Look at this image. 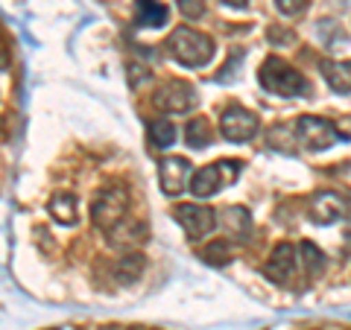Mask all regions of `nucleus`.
<instances>
[{
	"label": "nucleus",
	"instance_id": "f257e3e1",
	"mask_svg": "<svg viewBox=\"0 0 351 330\" xmlns=\"http://www.w3.org/2000/svg\"><path fill=\"white\" fill-rule=\"evenodd\" d=\"M167 50L184 68H202V64H208L214 56V41H211V36H205V32H196L191 27H179L167 38Z\"/></svg>",
	"mask_w": 351,
	"mask_h": 330
},
{
	"label": "nucleus",
	"instance_id": "f03ea898",
	"mask_svg": "<svg viewBox=\"0 0 351 330\" xmlns=\"http://www.w3.org/2000/svg\"><path fill=\"white\" fill-rule=\"evenodd\" d=\"M258 82H261L263 91L278 94V97H304L307 94V79L293 68V64H287L278 56H269L261 64Z\"/></svg>",
	"mask_w": 351,
	"mask_h": 330
},
{
	"label": "nucleus",
	"instance_id": "7ed1b4c3",
	"mask_svg": "<svg viewBox=\"0 0 351 330\" xmlns=\"http://www.w3.org/2000/svg\"><path fill=\"white\" fill-rule=\"evenodd\" d=\"M129 216V190L123 184H106L91 202V219L100 231H114Z\"/></svg>",
	"mask_w": 351,
	"mask_h": 330
},
{
	"label": "nucleus",
	"instance_id": "20e7f679",
	"mask_svg": "<svg viewBox=\"0 0 351 330\" xmlns=\"http://www.w3.org/2000/svg\"><path fill=\"white\" fill-rule=\"evenodd\" d=\"M240 175V161H214L202 167L199 173H193L191 179V193L196 199H205V196H214L219 187L232 184Z\"/></svg>",
	"mask_w": 351,
	"mask_h": 330
},
{
	"label": "nucleus",
	"instance_id": "39448f33",
	"mask_svg": "<svg viewBox=\"0 0 351 330\" xmlns=\"http://www.w3.org/2000/svg\"><path fill=\"white\" fill-rule=\"evenodd\" d=\"M152 105H156L158 112H167V114H184L196 105V88L184 79H170L156 91Z\"/></svg>",
	"mask_w": 351,
	"mask_h": 330
},
{
	"label": "nucleus",
	"instance_id": "423d86ee",
	"mask_svg": "<svg viewBox=\"0 0 351 330\" xmlns=\"http://www.w3.org/2000/svg\"><path fill=\"white\" fill-rule=\"evenodd\" d=\"M173 219L188 231V237H193V240L208 237L217 228V214L211 211V207H205V205H191V202L176 205L173 207Z\"/></svg>",
	"mask_w": 351,
	"mask_h": 330
},
{
	"label": "nucleus",
	"instance_id": "0eeeda50",
	"mask_svg": "<svg viewBox=\"0 0 351 330\" xmlns=\"http://www.w3.org/2000/svg\"><path fill=\"white\" fill-rule=\"evenodd\" d=\"M295 138H299L302 147L322 152V149L337 144L339 131L334 123H328L322 117H299V123H295Z\"/></svg>",
	"mask_w": 351,
	"mask_h": 330
},
{
	"label": "nucleus",
	"instance_id": "6e6552de",
	"mask_svg": "<svg viewBox=\"0 0 351 330\" xmlns=\"http://www.w3.org/2000/svg\"><path fill=\"white\" fill-rule=\"evenodd\" d=\"M258 114L255 112H246L243 105H228L223 117H219V131H223L226 140H234V144H240V140H252L258 135Z\"/></svg>",
	"mask_w": 351,
	"mask_h": 330
},
{
	"label": "nucleus",
	"instance_id": "1a4fd4ad",
	"mask_svg": "<svg viewBox=\"0 0 351 330\" xmlns=\"http://www.w3.org/2000/svg\"><path fill=\"white\" fill-rule=\"evenodd\" d=\"M293 272H295V251L290 243H278L272 249L269 263L263 266V275H267L272 283H278V287H290Z\"/></svg>",
	"mask_w": 351,
	"mask_h": 330
},
{
	"label": "nucleus",
	"instance_id": "9d476101",
	"mask_svg": "<svg viewBox=\"0 0 351 330\" xmlns=\"http://www.w3.org/2000/svg\"><path fill=\"white\" fill-rule=\"evenodd\" d=\"M188 173H191L188 158H161V164H158V184H161V193L179 196V193L184 190V181H188Z\"/></svg>",
	"mask_w": 351,
	"mask_h": 330
},
{
	"label": "nucleus",
	"instance_id": "9b49d317",
	"mask_svg": "<svg viewBox=\"0 0 351 330\" xmlns=\"http://www.w3.org/2000/svg\"><path fill=\"white\" fill-rule=\"evenodd\" d=\"M346 211H348V207H346V202L339 199L337 193L322 190L313 199V205H311V219L316 225H331V223H337V219H343Z\"/></svg>",
	"mask_w": 351,
	"mask_h": 330
},
{
	"label": "nucleus",
	"instance_id": "f8f14e48",
	"mask_svg": "<svg viewBox=\"0 0 351 330\" xmlns=\"http://www.w3.org/2000/svg\"><path fill=\"white\" fill-rule=\"evenodd\" d=\"M167 6L158 0H135V27L141 29H158L167 24Z\"/></svg>",
	"mask_w": 351,
	"mask_h": 330
},
{
	"label": "nucleus",
	"instance_id": "ddd939ff",
	"mask_svg": "<svg viewBox=\"0 0 351 330\" xmlns=\"http://www.w3.org/2000/svg\"><path fill=\"white\" fill-rule=\"evenodd\" d=\"M147 240V228L144 223H135V219H123L114 231H108V243L114 249H132V246H141Z\"/></svg>",
	"mask_w": 351,
	"mask_h": 330
},
{
	"label": "nucleus",
	"instance_id": "4468645a",
	"mask_svg": "<svg viewBox=\"0 0 351 330\" xmlns=\"http://www.w3.org/2000/svg\"><path fill=\"white\" fill-rule=\"evenodd\" d=\"M223 231L228 237H234V240H246L249 237V231H252V216L246 207H228V211H223Z\"/></svg>",
	"mask_w": 351,
	"mask_h": 330
},
{
	"label": "nucleus",
	"instance_id": "2eb2a0df",
	"mask_svg": "<svg viewBox=\"0 0 351 330\" xmlns=\"http://www.w3.org/2000/svg\"><path fill=\"white\" fill-rule=\"evenodd\" d=\"M322 76L337 94H351V62H322Z\"/></svg>",
	"mask_w": 351,
	"mask_h": 330
},
{
	"label": "nucleus",
	"instance_id": "dca6fc26",
	"mask_svg": "<svg viewBox=\"0 0 351 330\" xmlns=\"http://www.w3.org/2000/svg\"><path fill=\"white\" fill-rule=\"evenodd\" d=\"M144 269H147V257L138 255V251H129V255L117 260L114 278H117V283H135L141 275H144Z\"/></svg>",
	"mask_w": 351,
	"mask_h": 330
},
{
	"label": "nucleus",
	"instance_id": "f3484780",
	"mask_svg": "<svg viewBox=\"0 0 351 330\" xmlns=\"http://www.w3.org/2000/svg\"><path fill=\"white\" fill-rule=\"evenodd\" d=\"M47 211L59 225H73L76 223V196L73 193H56L50 199Z\"/></svg>",
	"mask_w": 351,
	"mask_h": 330
},
{
	"label": "nucleus",
	"instance_id": "a211bd4d",
	"mask_svg": "<svg viewBox=\"0 0 351 330\" xmlns=\"http://www.w3.org/2000/svg\"><path fill=\"white\" fill-rule=\"evenodd\" d=\"M147 138H149L152 149H167V147L176 144V126L170 123V120H152Z\"/></svg>",
	"mask_w": 351,
	"mask_h": 330
},
{
	"label": "nucleus",
	"instance_id": "6ab92c4d",
	"mask_svg": "<svg viewBox=\"0 0 351 330\" xmlns=\"http://www.w3.org/2000/svg\"><path fill=\"white\" fill-rule=\"evenodd\" d=\"M299 251H302V263H304L307 278H316V275L325 272V255L311 243V240H304V243L299 246Z\"/></svg>",
	"mask_w": 351,
	"mask_h": 330
},
{
	"label": "nucleus",
	"instance_id": "aec40b11",
	"mask_svg": "<svg viewBox=\"0 0 351 330\" xmlns=\"http://www.w3.org/2000/svg\"><path fill=\"white\" fill-rule=\"evenodd\" d=\"M184 138H188V147H193V149L211 147V126H208V120H202V117L191 120L188 129H184Z\"/></svg>",
	"mask_w": 351,
	"mask_h": 330
},
{
	"label": "nucleus",
	"instance_id": "412c9836",
	"mask_svg": "<svg viewBox=\"0 0 351 330\" xmlns=\"http://www.w3.org/2000/svg\"><path fill=\"white\" fill-rule=\"evenodd\" d=\"M199 257L211 263V266H226V263H232V246L223 243V240H214V243H208L199 251Z\"/></svg>",
	"mask_w": 351,
	"mask_h": 330
},
{
	"label": "nucleus",
	"instance_id": "4be33fe9",
	"mask_svg": "<svg viewBox=\"0 0 351 330\" xmlns=\"http://www.w3.org/2000/svg\"><path fill=\"white\" fill-rule=\"evenodd\" d=\"M276 9L281 15H287V18H293V15H302L304 9H307V0H276Z\"/></svg>",
	"mask_w": 351,
	"mask_h": 330
},
{
	"label": "nucleus",
	"instance_id": "5701e85b",
	"mask_svg": "<svg viewBox=\"0 0 351 330\" xmlns=\"http://www.w3.org/2000/svg\"><path fill=\"white\" fill-rule=\"evenodd\" d=\"M179 12H182L184 18H202L205 0H179Z\"/></svg>",
	"mask_w": 351,
	"mask_h": 330
},
{
	"label": "nucleus",
	"instance_id": "b1692460",
	"mask_svg": "<svg viewBox=\"0 0 351 330\" xmlns=\"http://www.w3.org/2000/svg\"><path fill=\"white\" fill-rule=\"evenodd\" d=\"M149 76V68L141 62H129V82L132 85H141V79H147Z\"/></svg>",
	"mask_w": 351,
	"mask_h": 330
},
{
	"label": "nucleus",
	"instance_id": "393cba45",
	"mask_svg": "<svg viewBox=\"0 0 351 330\" xmlns=\"http://www.w3.org/2000/svg\"><path fill=\"white\" fill-rule=\"evenodd\" d=\"M223 3L234 6V9H243V6H249V0H223Z\"/></svg>",
	"mask_w": 351,
	"mask_h": 330
},
{
	"label": "nucleus",
	"instance_id": "a878e982",
	"mask_svg": "<svg viewBox=\"0 0 351 330\" xmlns=\"http://www.w3.org/2000/svg\"><path fill=\"white\" fill-rule=\"evenodd\" d=\"M106 330H114V327H106Z\"/></svg>",
	"mask_w": 351,
	"mask_h": 330
}]
</instances>
